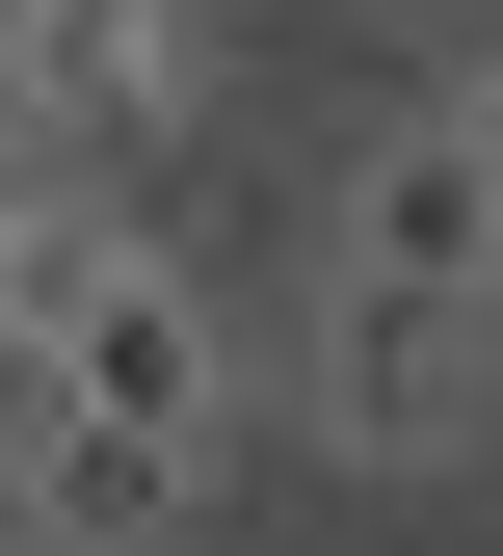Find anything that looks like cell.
<instances>
[{"instance_id":"4","label":"cell","mask_w":503,"mask_h":556,"mask_svg":"<svg viewBox=\"0 0 503 556\" xmlns=\"http://www.w3.org/2000/svg\"><path fill=\"white\" fill-rule=\"evenodd\" d=\"M451 132H477V186H503V53H477V80H451Z\"/></svg>"},{"instance_id":"2","label":"cell","mask_w":503,"mask_h":556,"mask_svg":"<svg viewBox=\"0 0 503 556\" xmlns=\"http://www.w3.org/2000/svg\"><path fill=\"white\" fill-rule=\"evenodd\" d=\"M318 292H424V318H503V186L451 106H372L318 186Z\"/></svg>"},{"instance_id":"1","label":"cell","mask_w":503,"mask_h":556,"mask_svg":"<svg viewBox=\"0 0 503 556\" xmlns=\"http://www.w3.org/2000/svg\"><path fill=\"white\" fill-rule=\"evenodd\" d=\"M292 425H318L344 477H451V451H503V318L318 292V318H292Z\"/></svg>"},{"instance_id":"3","label":"cell","mask_w":503,"mask_h":556,"mask_svg":"<svg viewBox=\"0 0 503 556\" xmlns=\"http://www.w3.org/2000/svg\"><path fill=\"white\" fill-rule=\"evenodd\" d=\"M212 106V0H0V132L27 160H133Z\"/></svg>"}]
</instances>
